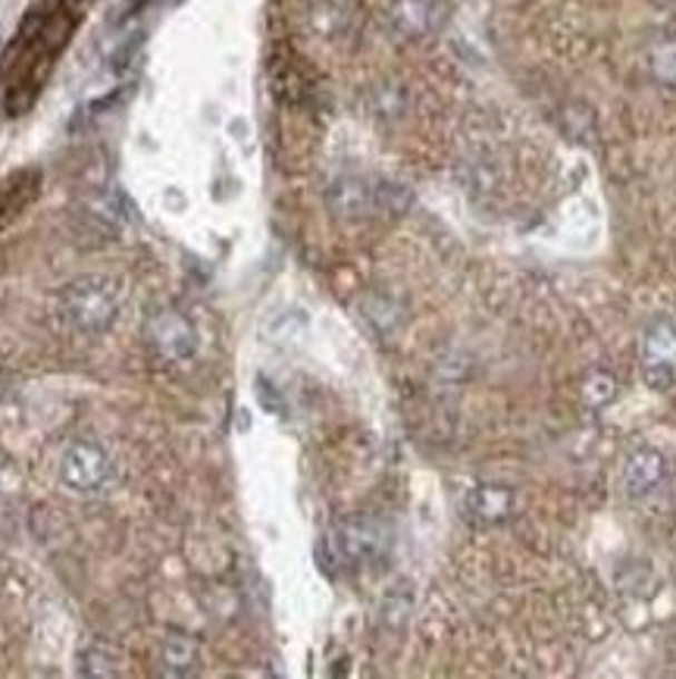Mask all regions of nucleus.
<instances>
[{
    "mask_svg": "<svg viewBox=\"0 0 676 679\" xmlns=\"http://www.w3.org/2000/svg\"><path fill=\"white\" fill-rule=\"evenodd\" d=\"M643 380L655 392H670L676 385V323L658 316L643 332Z\"/></svg>",
    "mask_w": 676,
    "mask_h": 679,
    "instance_id": "obj_1",
    "label": "nucleus"
},
{
    "mask_svg": "<svg viewBox=\"0 0 676 679\" xmlns=\"http://www.w3.org/2000/svg\"><path fill=\"white\" fill-rule=\"evenodd\" d=\"M651 72L658 76L660 82H676V38L660 41L658 48L651 50Z\"/></svg>",
    "mask_w": 676,
    "mask_h": 679,
    "instance_id": "obj_8",
    "label": "nucleus"
},
{
    "mask_svg": "<svg viewBox=\"0 0 676 679\" xmlns=\"http://www.w3.org/2000/svg\"><path fill=\"white\" fill-rule=\"evenodd\" d=\"M72 319H79L88 332L104 329L116 314V292L100 279L79 282L72 288Z\"/></svg>",
    "mask_w": 676,
    "mask_h": 679,
    "instance_id": "obj_2",
    "label": "nucleus"
},
{
    "mask_svg": "<svg viewBox=\"0 0 676 679\" xmlns=\"http://www.w3.org/2000/svg\"><path fill=\"white\" fill-rule=\"evenodd\" d=\"M667 480V461L655 447H636L624 464V489L629 498L651 495Z\"/></svg>",
    "mask_w": 676,
    "mask_h": 679,
    "instance_id": "obj_3",
    "label": "nucleus"
},
{
    "mask_svg": "<svg viewBox=\"0 0 676 679\" xmlns=\"http://www.w3.org/2000/svg\"><path fill=\"white\" fill-rule=\"evenodd\" d=\"M63 480L79 489V492H91L100 482L107 480V457L98 445H72L67 461H63Z\"/></svg>",
    "mask_w": 676,
    "mask_h": 679,
    "instance_id": "obj_4",
    "label": "nucleus"
},
{
    "mask_svg": "<svg viewBox=\"0 0 676 679\" xmlns=\"http://www.w3.org/2000/svg\"><path fill=\"white\" fill-rule=\"evenodd\" d=\"M35 191H38V173H35V169H19V173L7 176V179L0 183V229H3L7 223H13L19 210L29 207Z\"/></svg>",
    "mask_w": 676,
    "mask_h": 679,
    "instance_id": "obj_5",
    "label": "nucleus"
},
{
    "mask_svg": "<svg viewBox=\"0 0 676 679\" xmlns=\"http://www.w3.org/2000/svg\"><path fill=\"white\" fill-rule=\"evenodd\" d=\"M511 492L501 489V485H482L470 495V511L482 520V523H492V520H504L511 514Z\"/></svg>",
    "mask_w": 676,
    "mask_h": 679,
    "instance_id": "obj_7",
    "label": "nucleus"
},
{
    "mask_svg": "<svg viewBox=\"0 0 676 679\" xmlns=\"http://www.w3.org/2000/svg\"><path fill=\"white\" fill-rule=\"evenodd\" d=\"M154 342L173 361H185L195 354V329L176 314H164L154 323Z\"/></svg>",
    "mask_w": 676,
    "mask_h": 679,
    "instance_id": "obj_6",
    "label": "nucleus"
}]
</instances>
